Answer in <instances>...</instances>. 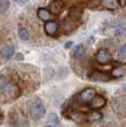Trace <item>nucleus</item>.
Returning a JSON list of instances; mask_svg holds the SVG:
<instances>
[{
    "label": "nucleus",
    "instance_id": "nucleus-1",
    "mask_svg": "<svg viewBox=\"0 0 126 127\" xmlns=\"http://www.w3.org/2000/svg\"><path fill=\"white\" fill-rule=\"evenodd\" d=\"M0 92L3 93V94H7L11 98H16L20 94L19 87L17 85L12 84L8 79H6L3 76L0 77Z\"/></svg>",
    "mask_w": 126,
    "mask_h": 127
},
{
    "label": "nucleus",
    "instance_id": "nucleus-2",
    "mask_svg": "<svg viewBox=\"0 0 126 127\" xmlns=\"http://www.w3.org/2000/svg\"><path fill=\"white\" fill-rule=\"evenodd\" d=\"M30 115L33 119H35V121L41 119L45 115V107L41 99L35 98L34 101L32 102L31 107H30Z\"/></svg>",
    "mask_w": 126,
    "mask_h": 127
},
{
    "label": "nucleus",
    "instance_id": "nucleus-3",
    "mask_svg": "<svg viewBox=\"0 0 126 127\" xmlns=\"http://www.w3.org/2000/svg\"><path fill=\"white\" fill-rule=\"evenodd\" d=\"M95 61L98 63V64H107L108 62L112 61V55L105 49H102V50H98L95 54Z\"/></svg>",
    "mask_w": 126,
    "mask_h": 127
},
{
    "label": "nucleus",
    "instance_id": "nucleus-4",
    "mask_svg": "<svg viewBox=\"0 0 126 127\" xmlns=\"http://www.w3.org/2000/svg\"><path fill=\"white\" fill-rule=\"evenodd\" d=\"M96 95V92L92 87H86L79 94V101L81 103H90L94 96Z\"/></svg>",
    "mask_w": 126,
    "mask_h": 127
},
{
    "label": "nucleus",
    "instance_id": "nucleus-5",
    "mask_svg": "<svg viewBox=\"0 0 126 127\" xmlns=\"http://www.w3.org/2000/svg\"><path fill=\"white\" fill-rule=\"evenodd\" d=\"M106 104V99L105 97L100 96V95H95V96L92 98V101L89 103V106L91 109H98L104 107Z\"/></svg>",
    "mask_w": 126,
    "mask_h": 127
},
{
    "label": "nucleus",
    "instance_id": "nucleus-6",
    "mask_svg": "<svg viewBox=\"0 0 126 127\" xmlns=\"http://www.w3.org/2000/svg\"><path fill=\"white\" fill-rule=\"evenodd\" d=\"M63 8H64V2L62 0H54L50 3L49 6V11L52 14H59L61 13Z\"/></svg>",
    "mask_w": 126,
    "mask_h": 127
},
{
    "label": "nucleus",
    "instance_id": "nucleus-7",
    "mask_svg": "<svg viewBox=\"0 0 126 127\" xmlns=\"http://www.w3.org/2000/svg\"><path fill=\"white\" fill-rule=\"evenodd\" d=\"M58 28H59L58 23L55 22V21H51V20L47 21V23H45V26H44L45 32H47V34L50 35V36H53L55 33H57Z\"/></svg>",
    "mask_w": 126,
    "mask_h": 127
},
{
    "label": "nucleus",
    "instance_id": "nucleus-8",
    "mask_svg": "<svg viewBox=\"0 0 126 127\" xmlns=\"http://www.w3.org/2000/svg\"><path fill=\"white\" fill-rule=\"evenodd\" d=\"M91 80L95 82H108L111 80V76H108L107 74L103 72H98V71H95L91 74Z\"/></svg>",
    "mask_w": 126,
    "mask_h": 127
},
{
    "label": "nucleus",
    "instance_id": "nucleus-9",
    "mask_svg": "<svg viewBox=\"0 0 126 127\" xmlns=\"http://www.w3.org/2000/svg\"><path fill=\"white\" fill-rule=\"evenodd\" d=\"M100 6L107 10H115L118 8V0H100Z\"/></svg>",
    "mask_w": 126,
    "mask_h": 127
},
{
    "label": "nucleus",
    "instance_id": "nucleus-10",
    "mask_svg": "<svg viewBox=\"0 0 126 127\" xmlns=\"http://www.w3.org/2000/svg\"><path fill=\"white\" fill-rule=\"evenodd\" d=\"M13 52H14V48L12 45H4L0 51V55L4 60H9L13 55Z\"/></svg>",
    "mask_w": 126,
    "mask_h": 127
},
{
    "label": "nucleus",
    "instance_id": "nucleus-11",
    "mask_svg": "<svg viewBox=\"0 0 126 127\" xmlns=\"http://www.w3.org/2000/svg\"><path fill=\"white\" fill-rule=\"evenodd\" d=\"M37 13H38V17L40 18V20L42 21H49L52 18V13L45 8H39Z\"/></svg>",
    "mask_w": 126,
    "mask_h": 127
},
{
    "label": "nucleus",
    "instance_id": "nucleus-12",
    "mask_svg": "<svg viewBox=\"0 0 126 127\" xmlns=\"http://www.w3.org/2000/svg\"><path fill=\"white\" fill-rule=\"evenodd\" d=\"M84 54H85V48H84L83 44L76 45L75 49L73 50V52H72V55H73V58L75 60H81L84 57Z\"/></svg>",
    "mask_w": 126,
    "mask_h": 127
},
{
    "label": "nucleus",
    "instance_id": "nucleus-13",
    "mask_svg": "<svg viewBox=\"0 0 126 127\" xmlns=\"http://www.w3.org/2000/svg\"><path fill=\"white\" fill-rule=\"evenodd\" d=\"M126 74V64H120L118 66L114 67L112 71L113 77H122Z\"/></svg>",
    "mask_w": 126,
    "mask_h": 127
},
{
    "label": "nucleus",
    "instance_id": "nucleus-14",
    "mask_svg": "<svg viewBox=\"0 0 126 127\" xmlns=\"http://www.w3.org/2000/svg\"><path fill=\"white\" fill-rule=\"evenodd\" d=\"M102 118V114L100 112H96V111H92L89 112L86 114V119L90 122H96V121H100Z\"/></svg>",
    "mask_w": 126,
    "mask_h": 127
},
{
    "label": "nucleus",
    "instance_id": "nucleus-15",
    "mask_svg": "<svg viewBox=\"0 0 126 127\" xmlns=\"http://www.w3.org/2000/svg\"><path fill=\"white\" fill-rule=\"evenodd\" d=\"M81 16H82V10L80 8H77V7L72 8L69 12V17L72 20H79V19L81 18Z\"/></svg>",
    "mask_w": 126,
    "mask_h": 127
},
{
    "label": "nucleus",
    "instance_id": "nucleus-16",
    "mask_svg": "<svg viewBox=\"0 0 126 127\" xmlns=\"http://www.w3.org/2000/svg\"><path fill=\"white\" fill-rule=\"evenodd\" d=\"M48 124L50 126H55L59 124V117L55 113H50L48 115Z\"/></svg>",
    "mask_w": 126,
    "mask_h": 127
},
{
    "label": "nucleus",
    "instance_id": "nucleus-17",
    "mask_svg": "<svg viewBox=\"0 0 126 127\" xmlns=\"http://www.w3.org/2000/svg\"><path fill=\"white\" fill-rule=\"evenodd\" d=\"M18 34H19V38L21 39V40H28L29 38H30V34H29L28 30L25 28H20L18 31Z\"/></svg>",
    "mask_w": 126,
    "mask_h": 127
},
{
    "label": "nucleus",
    "instance_id": "nucleus-18",
    "mask_svg": "<svg viewBox=\"0 0 126 127\" xmlns=\"http://www.w3.org/2000/svg\"><path fill=\"white\" fill-rule=\"evenodd\" d=\"M126 33V27L123 24H120L118 27L115 28V35L117 36H123Z\"/></svg>",
    "mask_w": 126,
    "mask_h": 127
},
{
    "label": "nucleus",
    "instance_id": "nucleus-19",
    "mask_svg": "<svg viewBox=\"0 0 126 127\" xmlns=\"http://www.w3.org/2000/svg\"><path fill=\"white\" fill-rule=\"evenodd\" d=\"M9 0H0V11H6L9 8Z\"/></svg>",
    "mask_w": 126,
    "mask_h": 127
},
{
    "label": "nucleus",
    "instance_id": "nucleus-20",
    "mask_svg": "<svg viewBox=\"0 0 126 127\" xmlns=\"http://www.w3.org/2000/svg\"><path fill=\"white\" fill-rule=\"evenodd\" d=\"M118 57L121 58H126V44L122 45L118 50Z\"/></svg>",
    "mask_w": 126,
    "mask_h": 127
},
{
    "label": "nucleus",
    "instance_id": "nucleus-21",
    "mask_svg": "<svg viewBox=\"0 0 126 127\" xmlns=\"http://www.w3.org/2000/svg\"><path fill=\"white\" fill-rule=\"evenodd\" d=\"M22 59H23L22 53H17V54L14 55V60H17V61H20V60H22Z\"/></svg>",
    "mask_w": 126,
    "mask_h": 127
},
{
    "label": "nucleus",
    "instance_id": "nucleus-22",
    "mask_svg": "<svg viewBox=\"0 0 126 127\" xmlns=\"http://www.w3.org/2000/svg\"><path fill=\"white\" fill-rule=\"evenodd\" d=\"M14 1H16L19 6H25V4H27L28 0H14Z\"/></svg>",
    "mask_w": 126,
    "mask_h": 127
},
{
    "label": "nucleus",
    "instance_id": "nucleus-23",
    "mask_svg": "<svg viewBox=\"0 0 126 127\" xmlns=\"http://www.w3.org/2000/svg\"><path fill=\"white\" fill-rule=\"evenodd\" d=\"M118 3H120V6H125L126 4V0H118Z\"/></svg>",
    "mask_w": 126,
    "mask_h": 127
},
{
    "label": "nucleus",
    "instance_id": "nucleus-24",
    "mask_svg": "<svg viewBox=\"0 0 126 127\" xmlns=\"http://www.w3.org/2000/svg\"><path fill=\"white\" fill-rule=\"evenodd\" d=\"M71 44H72V42L66 43V44H65V48H70V46H71Z\"/></svg>",
    "mask_w": 126,
    "mask_h": 127
},
{
    "label": "nucleus",
    "instance_id": "nucleus-25",
    "mask_svg": "<svg viewBox=\"0 0 126 127\" xmlns=\"http://www.w3.org/2000/svg\"><path fill=\"white\" fill-rule=\"evenodd\" d=\"M123 89H124V90H125V91H126V83H125V84H124V85H123Z\"/></svg>",
    "mask_w": 126,
    "mask_h": 127
}]
</instances>
